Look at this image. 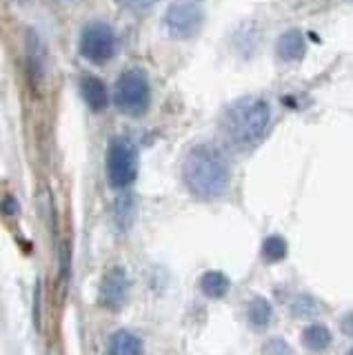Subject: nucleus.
Here are the masks:
<instances>
[{
  "mask_svg": "<svg viewBox=\"0 0 353 355\" xmlns=\"http://www.w3.org/2000/svg\"><path fill=\"white\" fill-rule=\"evenodd\" d=\"M264 355H291L289 344L282 340H269L264 344Z\"/></svg>",
  "mask_w": 353,
  "mask_h": 355,
  "instance_id": "nucleus-16",
  "label": "nucleus"
},
{
  "mask_svg": "<svg viewBox=\"0 0 353 355\" xmlns=\"http://www.w3.org/2000/svg\"><path fill=\"white\" fill-rule=\"evenodd\" d=\"M342 324H345V331L349 333V336H353V313H351L345 322H342Z\"/></svg>",
  "mask_w": 353,
  "mask_h": 355,
  "instance_id": "nucleus-18",
  "label": "nucleus"
},
{
  "mask_svg": "<svg viewBox=\"0 0 353 355\" xmlns=\"http://www.w3.org/2000/svg\"><path fill=\"white\" fill-rule=\"evenodd\" d=\"M151 89L147 73L140 69H129L118 78L114 89V103L125 116L138 118L149 109Z\"/></svg>",
  "mask_w": 353,
  "mask_h": 355,
  "instance_id": "nucleus-3",
  "label": "nucleus"
},
{
  "mask_svg": "<svg viewBox=\"0 0 353 355\" xmlns=\"http://www.w3.org/2000/svg\"><path fill=\"white\" fill-rule=\"evenodd\" d=\"M307 53V44H304V36L302 31L298 29H289L286 33H282L278 40V55L286 62H295L304 58Z\"/></svg>",
  "mask_w": 353,
  "mask_h": 355,
  "instance_id": "nucleus-8",
  "label": "nucleus"
},
{
  "mask_svg": "<svg viewBox=\"0 0 353 355\" xmlns=\"http://www.w3.org/2000/svg\"><path fill=\"white\" fill-rule=\"evenodd\" d=\"M182 180L193 196L203 200H216L229 187V162L214 144H196L184 155Z\"/></svg>",
  "mask_w": 353,
  "mask_h": 355,
  "instance_id": "nucleus-1",
  "label": "nucleus"
},
{
  "mask_svg": "<svg viewBox=\"0 0 353 355\" xmlns=\"http://www.w3.org/2000/svg\"><path fill=\"white\" fill-rule=\"evenodd\" d=\"M351 3H353V0H351Z\"/></svg>",
  "mask_w": 353,
  "mask_h": 355,
  "instance_id": "nucleus-20",
  "label": "nucleus"
},
{
  "mask_svg": "<svg viewBox=\"0 0 353 355\" xmlns=\"http://www.w3.org/2000/svg\"><path fill=\"white\" fill-rule=\"evenodd\" d=\"M105 355H142V342L131 331H116L109 338Z\"/></svg>",
  "mask_w": 353,
  "mask_h": 355,
  "instance_id": "nucleus-9",
  "label": "nucleus"
},
{
  "mask_svg": "<svg viewBox=\"0 0 353 355\" xmlns=\"http://www.w3.org/2000/svg\"><path fill=\"white\" fill-rule=\"evenodd\" d=\"M156 3H158V0H123V5L129 7V9H134V11H147Z\"/></svg>",
  "mask_w": 353,
  "mask_h": 355,
  "instance_id": "nucleus-17",
  "label": "nucleus"
},
{
  "mask_svg": "<svg viewBox=\"0 0 353 355\" xmlns=\"http://www.w3.org/2000/svg\"><path fill=\"white\" fill-rule=\"evenodd\" d=\"M247 318L249 322L256 329H264L269 324V320H271V306L267 300H262V297H256V300H251V304L247 309Z\"/></svg>",
  "mask_w": 353,
  "mask_h": 355,
  "instance_id": "nucleus-13",
  "label": "nucleus"
},
{
  "mask_svg": "<svg viewBox=\"0 0 353 355\" xmlns=\"http://www.w3.org/2000/svg\"><path fill=\"white\" fill-rule=\"evenodd\" d=\"M302 344H304L309 351H325L329 344H331V333L322 324H313V327L304 329V333H302Z\"/></svg>",
  "mask_w": 353,
  "mask_h": 355,
  "instance_id": "nucleus-12",
  "label": "nucleus"
},
{
  "mask_svg": "<svg viewBox=\"0 0 353 355\" xmlns=\"http://www.w3.org/2000/svg\"><path fill=\"white\" fill-rule=\"evenodd\" d=\"M262 253H264V258H267L269 262H280L286 255V242L280 236H271V238L264 240Z\"/></svg>",
  "mask_w": 353,
  "mask_h": 355,
  "instance_id": "nucleus-14",
  "label": "nucleus"
},
{
  "mask_svg": "<svg viewBox=\"0 0 353 355\" xmlns=\"http://www.w3.org/2000/svg\"><path fill=\"white\" fill-rule=\"evenodd\" d=\"M98 295H101L103 306L118 309L127 297V273L120 269V266L109 269L101 282V291H98Z\"/></svg>",
  "mask_w": 353,
  "mask_h": 355,
  "instance_id": "nucleus-7",
  "label": "nucleus"
},
{
  "mask_svg": "<svg viewBox=\"0 0 353 355\" xmlns=\"http://www.w3.org/2000/svg\"><path fill=\"white\" fill-rule=\"evenodd\" d=\"M107 175L116 189H125L138 175V151L125 138H116L107 151Z\"/></svg>",
  "mask_w": 353,
  "mask_h": 355,
  "instance_id": "nucleus-5",
  "label": "nucleus"
},
{
  "mask_svg": "<svg viewBox=\"0 0 353 355\" xmlns=\"http://www.w3.org/2000/svg\"><path fill=\"white\" fill-rule=\"evenodd\" d=\"M205 11L200 0H175L164 14V29L171 38L189 40L203 29Z\"/></svg>",
  "mask_w": 353,
  "mask_h": 355,
  "instance_id": "nucleus-4",
  "label": "nucleus"
},
{
  "mask_svg": "<svg viewBox=\"0 0 353 355\" xmlns=\"http://www.w3.org/2000/svg\"><path fill=\"white\" fill-rule=\"evenodd\" d=\"M316 309H318V304L313 302L311 297H300L295 302V306H293V313L295 315H316Z\"/></svg>",
  "mask_w": 353,
  "mask_h": 355,
  "instance_id": "nucleus-15",
  "label": "nucleus"
},
{
  "mask_svg": "<svg viewBox=\"0 0 353 355\" xmlns=\"http://www.w3.org/2000/svg\"><path fill=\"white\" fill-rule=\"evenodd\" d=\"M200 288L207 297H223L229 291V277L220 271H207L200 280Z\"/></svg>",
  "mask_w": 353,
  "mask_h": 355,
  "instance_id": "nucleus-11",
  "label": "nucleus"
},
{
  "mask_svg": "<svg viewBox=\"0 0 353 355\" xmlns=\"http://www.w3.org/2000/svg\"><path fill=\"white\" fill-rule=\"evenodd\" d=\"M116 33L105 22H92L83 29L80 36V53L94 64H105L116 55Z\"/></svg>",
  "mask_w": 353,
  "mask_h": 355,
  "instance_id": "nucleus-6",
  "label": "nucleus"
},
{
  "mask_svg": "<svg viewBox=\"0 0 353 355\" xmlns=\"http://www.w3.org/2000/svg\"><path fill=\"white\" fill-rule=\"evenodd\" d=\"M80 92L85 103L89 105L94 111H103L109 103V94H107V87L103 85V80H98L94 76H87L83 78L80 83Z\"/></svg>",
  "mask_w": 353,
  "mask_h": 355,
  "instance_id": "nucleus-10",
  "label": "nucleus"
},
{
  "mask_svg": "<svg viewBox=\"0 0 353 355\" xmlns=\"http://www.w3.org/2000/svg\"><path fill=\"white\" fill-rule=\"evenodd\" d=\"M347 355H353V349H351V351H349V353H347Z\"/></svg>",
  "mask_w": 353,
  "mask_h": 355,
  "instance_id": "nucleus-19",
  "label": "nucleus"
},
{
  "mask_svg": "<svg viewBox=\"0 0 353 355\" xmlns=\"http://www.w3.org/2000/svg\"><path fill=\"white\" fill-rule=\"evenodd\" d=\"M271 125V107L264 98L247 96L236 100L223 118V131L234 147H253Z\"/></svg>",
  "mask_w": 353,
  "mask_h": 355,
  "instance_id": "nucleus-2",
  "label": "nucleus"
}]
</instances>
